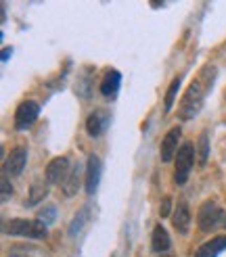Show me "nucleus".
<instances>
[{
	"mask_svg": "<svg viewBox=\"0 0 226 257\" xmlns=\"http://www.w3.org/2000/svg\"><path fill=\"white\" fill-rule=\"evenodd\" d=\"M213 78H216V69H213L211 65H205L199 71V75L191 82V86L186 88V92L180 100V107H178L180 119L188 121L201 111V107H203V102H205V94L213 86Z\"/></svg>",
	"mask_w": 226,
	"mask_h": 257,
	"instance_id": "obj_1",
	"label": "nucleus"
},
{
	"mask_svg": "<svg viewBox=\"0 0 226 257\" xmlns=\"http://www.w3.org/2000/svg\"><path fill=\"white\" fill-rule=\"evenodd\" d=\"M5 232L11 236H28V238H44L46 224L40 220H11L5 224Z\"/></svg>",
	"mask_w": 226,
	"mask_h": 257,
	"instance_id": "obj_2",
	"label": "nucleus"
},
{
	"mask_svg": "<svg viewBox=\"0 0 226 257\" xmlns=\"http://www.w3.org/2000/svg\"><path fill=\"white\" fill-rule=\"evenodd\" d=\"M193 161H195V147L191 143H184L178 153H176V168H174V182L178 186H184L188 174L193 170Z\"/></svg>",
	"mask_w": 226,
	"mask_h": 257,
	"instance_id": "obj_3",
	"label": "nucleus"
},
{
	"mask_svg": "<svg viewBox=\"0 0 226 257\" xmlns=\"http://www.w3.org/2000/svg\"><path fill=\"white\" fill-rule=\"evenodd\" d=\"M197 224H199V228H201V232H209V230H213L218 224H226L224 211H222L213 201H205V203L199 207Z\"/></svg>",
	"mask_w": 226,
	"mask_h": 257,
	"instance_id": "obj_4",
	"label": "nucleus"
},
{
	"mask_svg": "<svg viewBox=\"0 0 226 257\" xmlns=\"http://www.w3.org/2000/svg\"><path fill=\"white\" fill-rule=\"evenodd\" d=\"M38 113H40V107L34 100H23L21 105L15 111V127L17 130H28V127L38 119Z\"/></svg>",
	"mask_w": 226,
	"mask_h": 257,
	"instance_id": "obj_5",
	"label": "nucleus"
},
{
	"mask_svg": "<svg viewBox=\"0 0 226 257\" xmlns=\"http://www.w3.org/2000/svg\"><path fill=\"white\" fill-rule=\"evenodd\" d=\"M71 172V165L67 157H55L46 165V182L48 184H63Z\"/></svg>",
	"mask_w": 226,
	"mask_h": 257,
	"instance_id": "obj_6",
	"label": "nucleus"
},
{
	"mask_svg": "<svg viewBox=\"0 0 226 257\" xmlns=\"http://www.w3.org/2000/svg\"><path fill=\"white\" fill-rule=\"evenodd\" d=\"M100 176H103V163H100V159L96 155H90L88 157V163H86V180H84L88 195H94L96 192Z\"/></svg>",
	"mask_w": 226,
	"mask_h": 257,
	"instance_id": "obj_7",
	"label": "nucleus"
},
{
	"mask_svg": "<svg viewBox=\"0 0 226 257\" xmlns=\"http://www.w3.org/2000/svg\"><path fill=\"white\" fill-rule=\"evenodd\" d=\"M28 163V149L17 147L11 151V155L5 161V176H19Z\"/></svg>",
	"mask_w": 226,
	"mask_h": 257,
	"instance_id": "obj_8",
	"label": "nucleus"
},
{
	"mask_svg": "<svg viewBox=\"0 0 226 257\" xmlns=\"http://www.w3.org/2000/svg\"><path fill=\"white\" fill-rule=\"evenodd\" d=\"M180 127H172V130L166 134V138L161 140V149H159V155H161V161L168 163L172 161V157L178 153V143H180Z\"/></svg>",
	"mask_w": 226,
	"mask_h": 257,
	"instance_id": "obj_9",
	"label": "nucleus"
},
{
	"mask_svg": "<svg viewBox=\"0 0 226 257\" xmlns=\"http://www.w3.org/2000/svg\"><path fill=\"white\" fill-rule=\"evenodd\" d=\"M172 224L180 234L188 232V228H191V209H188L186 201H178V205H176V209L172 213Z\"/></svg>",
	"mask_w": 226,
	"mask_h": 257,
	"instance_id": "obj_10",
	"label": "nucleus"
},
{
	"mask_svg": "<svg viewBox=\"0 0 226 257\" xmlns=\"http://www.w3.org/2000/svg\"><path fill=\"white\" fill-rule=\"evenodd\" d=\"M107 125H109V113L107 111H94L90 117L86 119V130L92 138H98L107 130Z\"/></svg>",
	"mask_w": 226,
	"mask_h": 257,
	"instance_id": "obj_11",
	"label": "nucleus"
},
{
	"mask_svg": "<svg viewBox=\"0 0 226 257\" xmlns=\"http://www.w3.org/2000/svg\"><path fill=\"white\" fill-rule=\"evenodd\" d=\"M222 251H226V236H213L197 249L195 257H218Z\"/></svg>",
	"mask_w": 226,
	"mask_h": 257,
	"instance_id": "obj_12",
	"label": "nucleus"
},
{
	"mask_svg": "<svg viewBox=\"0 0 226 257\" xmlns=\"http://www.w3.org/2000/svg\"><path fill=\"white\" fill-rule=\"evenodd\" d=\"M170 245H172V240H170L168 230L161 224H157L153 228V236H151V249H153V253H166Z\"/></svg>",
	"mask_w": 226,
	"mask_h": 257,
	"instance_id": "obj_13",
	"label": "nucleus"
},
{
	"mask_svg": "<svg viewBox=\"0 0 226 257\" xmlns=\"http://www.w3.org/2000/svg\"><path fill=\"white\" fill-rule=\"evenodd\" d=\"M120 82H122L120 71H116V69L107 71L105 78H103V82H100V92H103V96H107V98L116 96L118 90H120Z\"/></svg>",
	"mask_w": 226,
	"mask_h": 257,
	"instance_id": "obj_14",
	"label": "nucleus"
},
{
	"mask_svg": "<svg viewBox=\"0 0 226 257\" xmlns=\"http://www.w3.org/2000/svg\"><path fill=\"white\" fill-rule=\"evenodd\" d=\"M80 182H82V168H80V163H75L67 176V180L63 182V192H65V197H73L80 188Z\"/></svg>",
	"mask_w": 226,
	"mask_h": 257,
	"instance_id": "obj_15",
	"label": "nucleus"
},
{
	"mask_svg": "<svg viewBox=\"0 0 226 257\" xmlns=\"http://www.w3.org/2000/svg\"><path fill=\"white\" fill-rule=\"evenodd\" d=\"M46 192H48V188H46V184H44V180H36V182L32 184L30 199L25 201V205H28V207H34L36 203H40V201L46 197Z\"/></svg>",
	"mask_w": 226,
	"mask_h": 257,
	"instance_id": "obj_16",
	"label": "nucleus"
},
{
	"mask_svg": "<svg viewBox=\"0 0 226 257\" xmlns=\"http://www.w3.org/2000/svg\"><path fill=\"white\" fill-rule=\"evenodd\" d=\"M197 151H199V168H203L207 163V153H209V138L207 132H201L199 143H197Z\"/></svg>",
	"mask_w": 226,
	"mask_h": 257,
	"instance_id": "obj_17",
	"label": "nucleus"
},
{
	"mask_svg": "<svg viewBox=\"0 0 226 257\" xmlns=\"http://www.w3.org/2000/svg\"><path fill=\"white\" fill-rule=\"evenodd\" d=\"M88 217H90V213H88V207H84L78 215L73 217V222H71V226H69V236H75L80 232V230L84 228V224L88 222Z\"/></svg>",
	"mask_w": 226,
	"mask_h": 257,
	"instance_id": "obj_18",
	"label": "nucleus"
},
{
	"mask_svg": "<svg viewBox=\"0 0 226 257\" xmlns=\"http://www.w3.org/2000/svg\"><path fill=\"white\" fill-rule=\"evenodd\" d=\"M178 88H180V78H176L170 88H168V92H166V111H172L174 107V100H176V92H178Z\"/></svg>",
	"mask_w": 226,
	"mask_h": 257,
	"instance_id": "obj_19",
	"label": "nucleus"
},
{
	"mask_svg": "<svg viewBox=\"0 0 226 257\" xmlns=\"http://www.w3.org/2000/svg\"><path fill=\"white\" fill-rule=\"evenodd\" d=\"M38 220H40L42 224H53L57 220V209H55V205H48L46 209H42L40 213H38Z\"/></svg>",
	"mask_w": 226,
	"mask_h": 257,
	"instance_id": "obj_20",
	"label": "nucleus"
},
{
	"mask_svg": "<svg viewBox=\"0 0 226 257\" xmlns=\"http://www.w3.org/2000/svg\"><path fill=\"white\" fill-rule=\"evenodd\" d=\"M172 199L170 197H163V201H161V207H159V215L161 217H168L170 213H172Z\"/></svg>",
	"mask_w": 226,
	"mask_h": 257,
	"instance_id": "obj_21",
	"label": "nucleus"
},
{
	"mask_svg": "<svg viewBox=\"0 0 226 257\" xmlns=\"http://www.w3.org/2000/svg\"><path fill=\"white\" fill-rule=\"evenodd\" d=\"M13 195V186H11V182L7 180V176L3 178V192H0V199L3 201H9V197Z\"/></svg>",
	"mask_w": 226,
	"mask_h": 257,
	"instance_id": "obj_22",
	"label": "nucleus"
},
{
	"mask_svg": "<svg viewBox=\"0 0 226 257\" xmlns=\"http://www.w3.org/2000/svg\"><path fill=\"white\" fill-rule=\"evenodd\" d=\"M9 57H11V48H5L3 50V61H9Z\"/></svg>",
	"mask_w": 226,
	"mask_h": 257,
	"instance_id": "obj_23",
	"label": "nucleus"
},
{
	"mask_svg": "<svg viewBox=\"0 0 226 257\" xmlns=\"http://www.w3.org/2000/svg\"><path fill=\"white\" fill-rule=\"evenodd\" d=\"M224 226H226V224H224Z\"/></svg>",
	"mask_w": 226,
	"mask_h": 257,
	"instance_id": "obj_24",
	"label": "nucleus"
}]
</instances>
